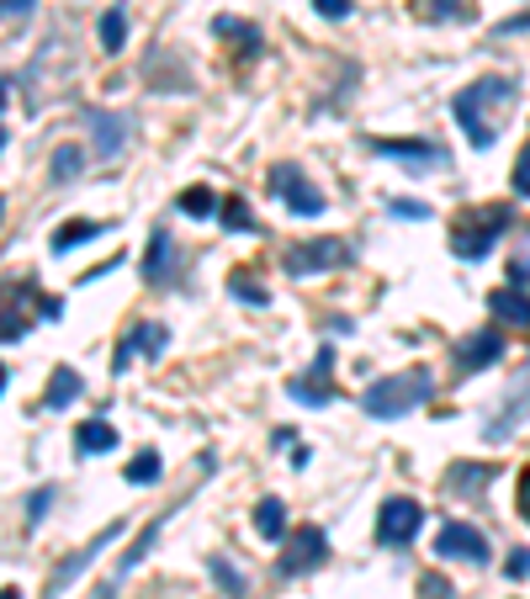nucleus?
I'll return each mask as SVG.
<instances>
[{
    "label": "nucleus",
    "instance_id": "c85d7f7f",
    "mask_svg": "<svg viewBox=\"0 0 530 599\" xmlns=\"http://www.w3.org/2000/svg\"><path fill=\"white\" fill-rule=\"evenodd\" d=\"M122 478L139 483V488H144V483H160V478H165V461H160L154 451H139L133 461H128V473H122Z\"/></svg>",
    "mask_w": 530,
    "mask_h": 599
},
{
    "label": "nucleus",
    "instance_id": "9d476101",
    "mask_svg": "<svg viewBox=\"0 0 530 599\" xmlns=\"http://www.w3.org/2000/svg\"><path fill=\"white\" fill-rule=\"evenodd\" d=\"M324 557H329V536L318 526H297L287 536V551H282L276 568H282V578H297V573H314Z\"/></svg>",
    "mask_w": 530,
    "mask_h": 599
},
{
    "label": "nucleus",
    "instance_id": "412c9836",
    "mask_svg": "<svg viewBox=\"0 0 530 599\" xmlns=\"http://www.w3.org/2000/svg\"><path fill=\"white\" fill-rule=\"evenodd\" d=\"M255 530H261L265 541H282V536H287V504H282V499H261V504H255Z\"/></svg>",
    "mask_w": 530,
    "mask_h": 599
},
{
    "label": "nucleus",
    "instance_id": "c756f323",
    "mask_svg": "<svg viewBox=\"0 0 530 599\" xmlns=\"http://www.w3.org/2000/svg\"><path fill=\"white\" fill-rule=\"evenodd\" d=\"M228 292H234L239 303H249V308H265V303H271V292H265L249 271H234V276H228Z\"/></svg>",
    "mask_w": 530,
    "mask_h": 599
},
{
    "label": "nucleus",
    "instance_id": "58836bf2",
    "mask_svg": "<svg viewBox=\"0 0 530 599\" xmlns=\"http://www.w3.org/2000/svg\"><path fill=\"white\" fill-rule=\"evenodd\" d=\"M504 568H509V578H530V551H514Z\"/></svg>",
    "mask_w": 530,
    "mask_h": 599
},
{
    "label": "nucleus",
    "instance_id": "f257e3e1",
    "mask_svg": "<svg viewBox=\"0 0 530 599\" xmlns=\"http://www.w3.org/2000/svg\"><path fill=\"white\" fill-rule=\"evenodd\" d=\"M509 101H514V85H509V80H478V85H467V91L451 97V112H457L467 144L488 149L493 139H499V128H493V106H509Z\"/></svg>",
    "mask_w": 530,
    "mask_h": 599
},
{
    "label": "nucleus",
    "instance_id": "c03bdc74",
    "mask_svg": "<svg viewBox=\"0 0 530 599\" xmlns=\"http://www.w3.org/2000/svg\"><path fill=\"white\" fill-rule=\"evenodd\" d=\"M0 599H22V595H17V589H0Z\"/></svg>",
    "mask_w": 530,
    "mask_h": 599
},
{
    "label": "nucleus",
    "instance_id": "4be33fe9",
    "mask_svg": "<svg viewBox=\"0 0 530 599\" xmlns=\"http://www.w3.org/2000/svg\"><path fill=\"white\" fill-rule=\"evenodd\" d=\"M74 398H80V372H74V366H59L49 393H43V408H70Z\"/></svg>",
    "mask_w": 530,
    "mask_h": 599
},
{
    "label": "nucleus",
    "instance_id": "2f4dec72",
    "mask_svg": "<svg viewBox=\"0 0 530 599\" xmlns=\"http://www.w3.org/2000/svg\"><path fill=\"white\" fill-rule=\"evenodd\" d=\"M213 207H217L213 186H192V192L181 196V213H186V217H213Z\"/></svg>",
    "mask_w": 530,
    "mask_h": 599
},
{
    "label": "nucleus",
    "instance_id": "a18cd8bd",
    "mask_svg": "<svg viewBox=\"0 0 530 599\" xmlns=\"http://www.w3.org/2000/svg\"><path fill=\"white\" fill-rule=\"evenodd\" d=\"M0 149H6V128H0Z\"/></svg>",
    "mask_w": 530,
    "mask_h": 599
},
{
    "label": "nucleus",
    "instance_id": "423d86ee",
    "mask_svg": "<svg viewBox=\"0 0 530 599\" xmlns=\"http://www.w3.org/2000/svg\"><path fill=\"white\" fill-rule=\"evenodd\" d=\"M271 196H276V202H287L292 217H318L324 207H329L324 192H318V186L297 165H276V170H271Z\"/></svg>",
    "mask_w": 530,
    "mask_h": 599
},
{
    "label": "nucleus",
    "instance_id": "9b49d317",
    "mask_svg": "<svg viewBox=\"0 0 530 599\" xmlns=\"http://www.w3.org/2000/svg\"><path fill=\"white\" fill-rule=\"evenodd\" d=\"M435 551L446 562H488V536L478 526H467V520H446L440 536H435Z\"/></svg>",
    "mask_w": 530,
    "mask_h": 599
},
{
    "label": "nucleus",
    "instance_id": "2eb2a0df",
    "mask_svg": "<svg viewBox=\"0 0 530 599\" xmlns=\"http://www.w3.org/2000/svg\"><path fill=\"white\" fill-rule=\"evenodd\" d=\"M165 339H170L165 324H133V329H128V339L118 345V356H112V361H118V372H122V366H128L133 356L160 361V356H165Z\"/></svg>",
    "mask_w": 530,
    "mask_h": 599
},
{
    "label": "nucleus",
    "instance_id": "cd10ccee",
    "mask_svg": "<svg viewBox=\"0 0 530 599\" xmlns=\"http://www.w3.org/2000/svg\"><path fill=\"white\" fill-rule=\"evenodd\" d=\"M217 217H223V229H228V234H255V229H261L255 213H249V202H239V196H228V202L217 207Z\"/></svg>",
    "mask_w": 530,
    "mask_h": 599
},
{
    "label": "nucleus",
    "instance_id": "393cba45",
    "mask_svg": "<svg viewBox=\"0 0 530 599\" xmlns=\"http://www.w3.org/2000/svg\"><path fill=\"white\" fill-rule=\"evenodd\" d=\"M207 573L217 578V589H223L228 599H244V595H249V578H244L239 568L228 562V557H207Z\"/></svg>",
    "mask_w": 530,
    "mask_h": 599
},
{
    "label": "nucleus",
    "instance_id": "dca6fc26",
    "mask_svg": "<svg viewBox=\"0 0 530 599\" xmlns=\"http://www.w3.org/2000/svg\"><path fill=\"white\" fill-rule=\"evenodd\" d=\"M175 271H181L175 240H170V229H154V234H149V255H144V276L154 287H165V282H175Z\"/></svg>",
    "mask_w": 530,
    "mask_h": 599
},
{
    "label": "nucleus",
    "instance_id": "f03ea898",
    "mask_svg": "<svg viewBox=\"0 0 530 599\" xmlns=\"http://www.w3.org/2000/svg\"><path fill=\"white\" fill-rule=\"evenodd\" d=\"M435 398V377L425 366H414L404 377H383V383H371L361 393V408L371 419H404L414 408H425Z\"/></svg>",
    "mask_w": 530,
    "mask_h": 599
},
{
    "label": "nucleus",
    "instance_id": "f704fd0d",
    "mask_svg": "<svg viewBox=\"0 0 530 599\" xmlns=\"http://www.w3.org/2000/svg\"><path fill=\"white\" fill-rule=\"evenodd\" d=\"M419 599H457V589H451L440 573H425L419 578Z\"/></svg>",
    "mask_w": 530,
    "mask_h": 599
},
{
    "label": "nucleus",
    "instance_id": "72a5a7b5",
    "mask_svg": "<svg viewBox=\"0 0 530 599\" xmlns=\"http://www.w3.org/2000/svg\"><path fill=\"white\" fill-rule=\"evenodd\" d=\"M154 536H160V520H154V526H149L144 536H139V541H133V551H128V557H122V573H133V568H139V562H144V551L154 547Z\"/></svg>",
    "mask_w": 530,
    "mask_h": 599
},
{
    "label": "nucleus",
    "instance_id": "1a4fd4ad",
    "mask_svg": "<svg viewBox=\"0 0 530 599\" xmlns=\"http://www.w3.org/2000/svg\"><path fill=\"white\" fill-rule=\"evenodd\" d=\"M419 530H425V509L414 499H387L377 509V541L383 547H409Z\"/></svg>",
    "mask_w": 530,
    "mask_h": 599
},
{
    "label": "nucleus",
    "instance_id": "473e14b6",
    "mask_svg": "<svg viewBox=\"0 0 530 599\" xmlns=\"http://www.w3.org/2000/svg\"><path fill=\"white\" fill-rule=\"evenodd\" d=\"M59 499V488H53V483H43V488H38V494H32V499H27V526L38 530L43 526V515H49V504Z\"/></svg>",
    "mask_w": 530,
    "mask_h": 599
},
{
    "label": "nucleus",
    "instance_id": "c9c22d12",
    "mask_svg": "<svg viewBox=\"0 0 530 599\" xmlns=\"http://www.w3.org/2000/svg\"><path fill=\"white\" fill-rule=\"evenodd\" d=\"M393 217H409V223H425V217H430V207H425V202H404V196H398V202H393Z\"/></svg>",
    "mask_w": 530,
    "mask_h": 599
},
{
    "label": "nucleus",
    "instance_id": "a211bd4d",
    "mask_svg": "<svg viewBox=\"0 0 530 599\" xmlns=\"http://www.w3.org/2000/svg\"><path fill=\"white\" fill-rule=\"evenodd\" d=\"M488 308H493V318H504V324H514V329H530V297L520 287L488 292Z\"/></svg>",
    "mask_w": 530,
    "mask_h": 599
},
{
    "label": "nucleus",
    "instance_id": "a19ab883",
    "mask_svg": "<svg viewBox=\"0 0 530 599\" xmlns=\"http://www.w3.org/2000/svg\"><path fill=\"white\" fill-rule=\"evenodd\" d=\"M520 515H526V526H530V473H520Z\"/></svg>",
    "mask_w": 530,
    "mask_h": 599
},
{
    "label": "nucleus",
    "instance_id": "bb28decb",
    "mask_svg": "<svg viewBox=\"0 0 530 599\" xmlns=\"http://www.w3.org/2000/svg\"><path fill=\"white\" fill-rule=\"evenodd\" d=\"M101 234V223H64V229H53V255H70L80 244H91Z\"/></svg>",
    "mask_w": 530,
    "mask_h": 599
},
{
    "label": "nucleus",
    "instance_id": "0eeeda50",
    "mask_svg": "<svg viewBox=\"0 0 530 599\" xmlns=\"http://www.w3.org/2000/svg\"><path fill=\"white\" fill-rule=\"evenodd\" d=\"M350 244L345 240H314V244H292L287 250V276H324V271H339V265H350Z\"/></svg>",
    "mask_w": 530,
    "mask_h": 599
},
{
    "label": "nucleus",
    "instance_id": "f8f14e48",
    "mask_svg": "<svg viewBox=\"0 0 530 599\" xmlns=\"http://www.w3.org/2000/svg\"><path fill=\"white\" fill-rule=\"evenodd\" d=\"M530 414V372L526 377H514V387H509V404L499 408V414H488V425H482V440H509V435L520 430V419Z\"/></svg>",
    "mask_w": 530,
    "mask_h": 599
},
{
    "label": "nucleus",
    "instance_id": "37998d69",
    "mask_svg": "<svg viewBox=\"0 0 530 599\" xmlns=\"http://www.w3.org/2000/svg\"><path fill=\"white\" fill-rule=\"evenodd\" d=\"M6 101H11V80H0V106H6Z\"/></svg>",
    "mask_w": 530,
    "mask_h": 599
},
{
    "label": "nucleus",
    "instance_id": "49530a36",
    "mask_svg": "<svg viewBox=\"0 0 530 599\" xmlns=\"http://www.w3.org/2000/svg\"><path fill=\"white\" fill-rule=\"evenodd\" d=\"M0 213H6V207H0Z\"/></svg>",
    "mask_w": 530,
    "mask_h": 599
},
{
    "label": "nucleus",
    "instance_id": "e433bc0d",
    "mask_svg": "<svg viewBox=\"0 0 530 599\" xmlns=\"http://www.w3.org/2000/svg\"><path fill=\"white\" fill-rule=\"evenodd\" d=\"M314 11H324L329 22H345V17H350L356 6H350V0H314Z\"/></svg>",
    "mask_w": 530,
    "mask_h": 599
},
{
    "label": "nucleus",
    "instance_id": "5701e85b",
    "mask_svg": "<svg viewBox=\"0 0 530 599\" xmlns=\"http://www.w3.org/2000/svg\"><path fill=\"white\" fill-rule=\"evenodd\" d=\"M482 483H493V467H478V461H457V467L446 473V488H451V494H478Z\"/></svg>",
    "mask_w": 530,
    "mask_h": 599
},
{
    "label": "nucleus",
    "instance_id": "b1692460",
    "mask_svg": "<svg viewBox=\"0 0 530 599\" xmlns=\"http://www.w3.org/2000/svg\"><path fill=\"white\" fill-rule=\"evenodd\" d=\"M96 38H101V53H122V49H128V11H122V6H112V11L101 17Z\"/></svg>",
    "mask_w": 530,
    "mask_h": 599
},
{
    "label": "nucleus",
    "instance_id": "4c0bfd02",
    "mask_svg": "<svg viewBox=\"0 0 530 599\" xmlns=\"http://www.w3.org/2000/svg\"><path fill=\"white\" fill-rule=\"evenodd\" d=\"M514 192L530 196V144L520 149V165H514Z\"/></svg>",
    "mask_w": 530,
    "mask_h": 599
},
{
    "label": "nucleus",
    "instance_id": "6e6552de",
    "mask_svg": "<svg viewBox=\"0 0 530 599\" xmlns=\"http://www.w3.org/2000/svg\"><path fill=\"white\" fill-rule=\"evenodd\" d=\"M329 372H335V345H318L314 366H308L303 377H292L287 393L303 408H329V404H335V383H329Z\"/></svg>",
    "mask_w": 530,
    "mask_h": 599
},
{
    "label": "nucleus",
    "instance_id": "f3484780",
    "mask_svg": "<svg viewBox=\"0 0 530 599\" xmlns=\"http://www.w3.org/2000/svg\"><path fill=\"white\" fill-rule=\"evenodd\" d=\"M499 356H504V335H499V329L467 335L457 345V366H461V372H482V366H493Z\"/></svg>",
    "mask_w": 530,
    "mask_h": 599
},
{
    "label": "nucleus",
    "instance_id": "6ab92c4d",
    "mask_svg": "<svg viewBox=\"0 0 530 599\" xmlns=\"http://www.w3.org/2000/svg\"><path fill=\"white\" fill-rule=\"evenodd\" d=\"M74 451L80 456H101V451H118V430L106 425V419H85L80 430H74Z\"/></svg>",
    "mask_w": 530,
    "mask_h": 599
},
{
    "label": "nucleus",
    "instance_id": "7ed1b4c3",
    "mask_svg": "<svg viewBox=\"0 0 530 599\" xmlns=\"http://www.w3.org/2000/svg\"><path fill=\"white\" fill-rule=\"evenodd\" d=\"M59 297H43L32 282H0V345L27 339L32 318H59Z\"/></svg>",
    "mask_w": 530,
    "mask_h": 599
},
{
    "label": "nucleus",
    "instance_id": "7c9ffc66",
    "mask_svg": "<svg viewBox=\"0 0 530 599\" xmlns=\"http://www.w3.org/2000/svg\"><path fill=\"white\" fill-rule=\"evenodd\" d=\"M80 160H85V154H80V149L74 144H64V149H53V186H64V181H74V175H80Z\"/></svg>",
    "mask_w": 530,
    "mask_h": 599
},
{
    "label": "nucleus",
    "instance_id": "ddd939ff",
    "mask_svg": "<svg viewBox=\"0 0 530 599\" xmlns=\"http://www.w3.org/2000/svg\"><path fill=\"white\" fill-rule=\"evenodd\" d=\"M91 122V139H96V154L101 160H118L128 139H133V118L128 112H85Z\"/></svg>",
    "mask_w": 530,
    "mask_h": 599
},
{
    "label": "nucleus",
    "instance_id": "20e7f679",
    "mask_svg": "<svg viewBox=\"0 0 530 599\" xmlns=\"http://www.w3.org/2000/svg\"><path fill=\"white\" fill-rule=\"evenodd\" d=\"M509 223H514L509 207H467L457 217V229H451V250H457L461 261H488L493 244L504 240Z\"/></svg>",
    "mask_w": 530,
    "mask_h": 599
},
{
    "label": "nucleus",
    "instance_id": "ea45409f",
    "mask_svg": "<svg viewBox=\"0 0 530 599\" xmlns=\"http://www.w3.org/2000/svg\"><path fill=\"white\" fill-rule=\"evenodd\" d=\"M32 11V0H0V17H27Z\"/></svg>",
    "mask_w": 530,
    "mask_h": 599
},
{
    "label": "nucleus",
    "instance_id": "aec40b11",
    "mask_svg": "<svg viewBox=\"0 0 530 599\" xmlns=\"http://www.w3.org/2000/svg\"><path fill=\"white\" fill-rule=\"evenodd\" d=\"M414 17L419 22H467L472 0H414Z\"/></svg>",
    "mask_w": 530,
    "mask_h": 599
},
{
    "label": "nucleus",
    "instance_id": "39448f33",
    "mask_svg": "<svg viewBox=\"0 0 530 599\" xmlns=\"http://www.w3.org/2000/svg\"><path fill=\"white\" fill-rule=\"evenodd\" d=\"M371 154L383 160H398L409 175H430V170H451V154L446 144H430V139H371Z\"/></svg>",
    "mask_w": 530,
    "mask_h": 599
},
{
    "label": "nucleus",
    "instance_id": "79ce46f5",
    "mask_svg": "<svg viewBox=\"0 0 530 599\" xmlns=\"http://www.w3.org/2000/svg\"><path fill=\"white\" fill-rule=\"evenodd\" d=\"M499 32H530V11H520V17H509Z\"/></svg>",
    "mask_w": 530,
    "mask_h": 599
},
{
    "label": "nucleus",
    "instance_id": "a878e982",
    "mask_svg": "<svg viewBox=\"0 0 530 599\" xmlns=\"http://www.w3.org/2000/svg\"><path fill=\"white\" fill-rule=\"evenodd\" d=\"M213 32H217V38H239V53H244V59H255V53H261V32H255L249 22H239V17H217Z\"/></svg>",
    "mask_w": 530,
    "mask_h": 599
},
{
    "label": "nucleus",
    "instance_id": "4468645a",
    "mask_svg": "<svg viewBox=\"0 0 530 599\" xmlns=\"http://www.w3.org/2000/svg\"><path fill=\"white\" fill-rule=\"evenodd\" d=\"M118 536H122V526H106V530H101V536H96V541H91V547H85V551H74V557H70V562H64V568H53V578H49V599H59V595H64V589H70L74 578L85 573V568H91V562H96V557H101V551H106V547H112Z\"/></svg>",
    "mask_w": 530,
    "mask_h": 599
}]
</instances>
